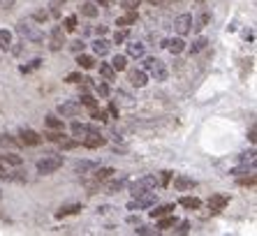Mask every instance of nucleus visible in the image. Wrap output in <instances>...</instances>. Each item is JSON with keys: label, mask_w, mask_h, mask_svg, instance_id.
Here are the masks:
<instances>
[{"label": "nucleus", "mask_w": 257, "mask_h": 236, "mask_svg": "<svg viewBox=\"0 0 257 236\" xmlns=\"http://www.w3.org/2000/svg\"><path fill=\"white\" fill-rule=\"evenodd\" d=\"M63 167V155H54L49 153L44 155L42 160H37V174H42V176H49V174H54Z\"/></svg>", "instance_id": "obj_1"}, {"label": "nucleus", "mask_w": 257, "mask_h": 236, "mask_svg": "<svg viewBox=\"0 0 257 236\" xmlns=\"http://www.w3.org/2000/svg\"><path fill=\"white\" fill-rule=\"evenodd\" d=\"M17 33L21 37H26L28 42H35V44H40V42H44V33L37 26H33L30 21H26V19H21L17 24Z\"/></svg>", "instance_id": "obj_2"}, {"label": "nucleus", "mask_w": 257, "mask_h": 236, "mask_svg": "<svg viewBox=\"0 0 257 236\" xmlns=\"http://www.w3.org/2000/svg\"><path fill=\"white\" fill-rule=\"evenodd\" d=\"M144 72H149L156 81H167V67L160 58H144Z\"/></svg>", "instance_id": "obj_3"}, {"label": "nucleus", "mask_w": 257, "mask_h": 236, "mask_svg": "<svg viewBox=\"0 0 257 236\" xmlns=\"http://www.w3.org/2000/svg\"><path fill=\"white\" fill-rule=\"evenodd\" d=\"M158 201V195L153 192V190H146V192H139V195H135V199L127 204V208L130 211H144V208H151L153 204Z\"/></svg>", "instance_id": "obj_4"}, {"label": "nucleus", "mask_w": 257, "mask_h": 236, "mask_svg": "<svg viewBox=\"0 0 257 236\" xmlns=\"http://www.w3.org/2000/svg\"><path fill=\"white\" fill-rule=\"evenodd\" d=\"M156 188H158V178L156 176H142V178H137L135 183H130L132 197L139 195V192H146V190H156Z\"/></svg>", "instance_id": "obj_5"}, {"label": "nucleus", "mask_w": 257, "mask_h": 236, "mask_svg": "<svg viewBox=\"0 0 257 236\" xmlns=\"http://www.w3.org/2000/svg\"><path fill=\"white\" fill-rule=\"evenodd\" d=\"M174 28H176V33H179L181 37L188 35L192 28V14H179V17L174 19Z\"/></svg>", "instance_id": "obj_6"}, {"label": "nucleus", "mask_w": 257, "mask_h": 236, "mask_svg": "<svg viewBox=\"0 0 257 236\" xmlns=\"http://www.w3.org/2000/svg\"><path fill=\"white\" fill-rule=\"evenodd\" d=\"M63 44H65V33H63V28H60V26H54V28H51L49 49H51V51H60V49H63Z\"/></svg>", "instance_id": "obj_7"}, {"label": "nucleus", "mask_w": 257, "mask_h": 236, "mask_svg": "<svg viewBox=\"0 0 257 236\" xmlns=\"http://www.w3.org/2000/svg\"><path fill=\"white\" fill-rule=\"evenodd\" d=\"M90 132H100V128H97V125H86V123H72V135L77 137L79 142H81V139H84L86 135H90Z\"/></svg>", "instance_id": "obj_8"}, {"label": "nucleus", "mask_w": 257, "mask_h": 236, "mask_svg": "<svg viewBox=\"0 0 257 236\" xmlns=\"http://www.w3.org/2000/svg\"><path fill=\"white\" fill-rule=\"evenodd\" d=\"M58 113L63 118H74L81 113V104H79V102H63V104L58 106Z\"/></svg>", "instance_id": "obj_9"}, {"label": "nucleus", "mask_w": 257, "mask_h": 236, "mask_svg": "<svg viewBox=\"0 0 257 236\" xmlns=\"http://www.w3.org/2000/svg\"><path fill=\"white\" fill-rule=\"evenodd\" d=\"M127 81H130L132 86H137V88H144V86L149 83V77H146L144 70H130L127 72Z\"/></svg>", "instance_id": "obj_10"}, {"label": "nucleus", "mask_w": 257, "mask_h": 236, "mask_svg": "<svg viewBox=\"0 0 257 236\" xmlns=\"http://www.w3.org/2000/svg\"><path fill=\"white\" fill-rule=\"evenodd\" d=\"M19 137H21V144H26V146H37V144L42 142V137L37 135L35 130H28V128H24V130L19 132Z\"/></svg>", "instance_id": "obj_11"}, {"label": "nucleus", "mask_w": 257, "mask_h": 236, "mask_svg": "<svg viewBox=\"0 0 257 236\" xmlns=\"http://www.w3.org/2000/svg\"><path fill=\"white\" fill-rule=\"evenodd\" d=\"M104 144H107V139H104L100 132H90V135L84 137V146L86 148H100V146H104Z\"/></svg>", "instance_id": "obj_12"}, {"label": "nucleus", "mask_w": 257, "mask_h": 236, "mask_svg": "<svg viewBox=\"0 0 257 236\" xmlns=\"http://www.w3.org/2000/svg\"><path fill=\"white\" fill-rule=\"evenodd\" d=\"M174 188L179 190V192L195 190V188H197V181H192V178H188V176H176V178H174Z\"/></svg>", "instance_id": "obj_13"}, {"label": "nucleus", "mask_w": 257, "mask_h": 236, "mask_svg": "<svg viewBox=\"0 0 257 236\" xmlns=\"http://www.w3.org/2000/svg\"><path fill=\"white\" fill-rule=\"evenodd\" d=\"M227 204H229V197H227V195H213V197L209 199V208H211L213 213L222 211V208L227 206Z\"/></svg>", "instance_id": "obj_14"}, {"label": "nucleus", "mask_w": 257, "mask_h": 236, "mask_svg": "<svg viewBox=\"0 0 257 236\" xmlns=\"http://www.w3.org/2000/svg\"><path fill=\"white\" fill-rule=\"evenodd\" d=\"M97 169V162H93V160H79V162H74V174H90V171Z\"/></svg>", "instance_id": "obj_15"}, {"label": "nucleus", "mask_w": 257, "mask_h": 236, "mask_svg": "<svg viewBox=\"0 0 257 236\" xmlns=\"http://www.w3.org/2000/svg\"><path fill=\"white\" fill-rule=\"evenodd\" d=\"M109 49H111V42L109 40H104V37H97L95 42H93V51H95V56H107L109 53Z\"/></svg>", "instance_id": "obj_16"}, {"label": "nucleus", "mask_w": 257, "mask_h": 236, "mask_svg": "<svg viewBox=\"0 0 257 236\" xmlns=\"http://www.w3.org/2000/svg\"><path fill=\"white\" fill-rule=\"evenodd\" d=\"M77 65L81 67V70H93V67H95V58L81 51V53H77Z\"/></svg>", "instance_id": "obj_17"}, {"label": "nucleus", "mask_w": 257, "mask_h": 236, "mask_svg": "<svg viewBox=\"0 0 257 236\" xmlns=\"http://www.w3.org/2000/svg\"><path fill=\"white\" fill-rule=\"evenodd\" d=\"M79 211H81V204H70V206H60L58 211H56V218L63 220V218H67V215H74V213H79Z\"/></svg>", "instance_id": "obj_18"}, {"label": "nucleus", "mask_w": 257, "mask_h": 236, "mask_svg": "<svg viewBox=\"0 0 257 236\" xmlns=\"http://www.w3.org/2000/svg\"><path fill=\"white\" fill-rule=\"evenodd\" d=\"M165 47H167L172 53H181L183 49H186V42L181 40V37H174V40H167V42H165Z\"/></svg>", "instance_id": "obj_19"}, {"label": "nucleus", "mask_w": 257, "mask_h": 236, "mask_svg": "<svg viewBox=\"0 0 257 236\" xmlns=\"http://www.w3.org/2000/svg\"><path fill=\"white\" fill-rule=\"evenodd\" d=\"M179 204H181L183 208H190V211H197V208L202 206V201H199L197 197H181Z\"/></svg>", "instance_id": "obj_20"}, {"label": "nucleus", "mask_w": 257, "mask_h": 236, "mask_svg": "<svg viewBox=\"0 0 257 236\" xmlns=\"http://www.w3.org/2000/svg\"><path fill=\"white\" fill-rule=\"evenodd\" d=\"M144 44H139V42H132V44H127V56L130 58H144Z\"/></svg>", "instance_id": "obj_21"}, {"label": "nucleus", "mask_w": 257, "mask_h": 236, "mask_svg": "<svg viewBox=\"0 0 257 236\" xmlns=\"http://www.w3.org/2000/svg\"><path fill=\"white\" fill-rule=\"evenodd\" d=\"M156 206V204H153ZM174 211V204H162V206H156L153 211L149 213L151 218H162V215H167V213H172Z\"/></svg>", "instance_id": "obj_22"}, {"label": "nucleus", "mask_w": 257, "mask_h": 236, "mask_svg": "<svg viewBox=\"0 0 257 236\" xmlns=\"http://www.w3.org/2000/svg\"><path fill=\"white\" fill-rule=\"evenodd\" d=\"M127 183V176H120V178H116V181H111V183L107 185V192L109 195H116V192H120L123 190V185Z\"/></svg>", "instance_id": "obj_23"}, {"label": "nucleus", "mask_w": 257, "mask_h": 236, "mask_svg": "<svg viewBox=\"0 0 257 236\" xmlns=\"http://www.w3.org/2000/svg\"><path fill=\"white\" fill-rule=\"evenodd\" d=\"M0 49H3V51L12 49V33L5 28H0Z\"/></svg>", "instance_id": "obj_24"}, {"label": "nucleus", "mask_w": 257, "mask_h": 236, "mask_svg": "<svg viewBox=\"0 0 257 236\" xmlns=\"http://www.w3.org/2000/svg\"><path fill=\"white\" fill-rule=\"evenodd\" d=\"M135 21H137V12H127V14H123V17L116 19V26H120V28H127V26L135 24Z\"/></svg>", "instance_id": "obj_25"}, {"label": "nucleus", "mask_w": 257, "mask_h": 236, "mask_svg": "<svg viewBox=\"0 0 257 236\" xmlns=\"http://www.w3.org/2000/svg\"><path fill=\"white\" fill-rule=\"evenodd\" d=\"M97 12H100V7H97L95 3H84V5H81V14L88 19H95Z\"/></svg>", "instance_id": "obj_26"}, {"label": "nucleus", "mask_w": 257, "mask_h": 236, "mask_svg": "<svg viewBox=\"0 0 257 236\" xmlns=\"http://www.w3.org/2000/svg\"><path fill=\"white\" fill-rule=\"evenodd\" d=\"M100 74L107 79V81H114L116 79V70L109 65V63H100Z\"/></svg>", "instance_id": "obj_27"}, {"label": "nucleus", "mask_w": 257, "mask_h": 236, "mask_svg": "<svg viewBox=\"0 0 257 236\" xmlns=\"http://www.w3.org/2000/svg\"><path fill=\"white\" fill-rule=\"evenodd\" d=\"M63 5H65V0H51V3H49V17L58 19L60 17V7Z\"/></svg>", "instance_id": "obj_28"}, {"label": "nucleus", "mask_w": 257, "mask_h": 236, "mask_svg": "<svg viewBox=\"0 0 257 236\" xmlns=\"http://www.w3.org/2000/svg\"><path fill=\"white\" fill-rule=\"evenodd\" d=\"M111 67H114L116 72H120V70H125L127 67V56H114V58H111Z\"/></svg>", "instance_id": "obj_29"}, {"label": "nucleus", "mask_w": 257, "mask_h": 236, "mask_svg": "<svg viewBox=\"0 0 257 236\" xmlns=\"http://www.w3.org/2000/svg\"><path fill=\"white\" fill-rule=\"evenodd\" d=\"M174 224H176V218H174V215H162L160 218V222H158V229H172Z\"/></svg>", "instance_id": "obj_30"}, {"label": "nucleus", "mask_w": 257, "mask_h": 236, "mask_svg": "<svg viewBox=\"0 0 257 236\" xmlns=\"http://www.w3.org/2000/svg\"><path fill=\"white\" fill-rule=\"evenodd\" d=\"M206 44H209V40L206 37H197V40L190 44V53H199V51H204L206 49Z\"/></svg>", "instance_id": "obj_31"}, {"label": "nucleus", "mask_w": 257, "mask_h": 236, "mask_svg": "<svg viewBox=\"0 0 257 236\" xmlns=\"http://www.w3.org/2000/svg\"><path fill=\"white\" fill-rule=\"evenodd\" d=\"M90 118H93V121H97V123H107V121H109L107 111H102V109H97V106H93V109H90Z\"/></svg>", "instance_id": "obj_32"}, {"label": "nucleus", "mask_w": 257, "mask_h": 236, "mask_svg": "<svg viewBox=\"0 0 257 236\" xmlns=\"http://www.w3.org/2000/svg\"><path fill=\"white\" fill-rule=\"evenodd\" d=\"M21 142H17V139H12L10 135H0V146L3 148H17Z\"/></svg>", "instance_id": "obj_33"}, {"label": "nucleus", "mask_w": 257, "mask_h": 236, "mask_svg": "<svg viewBox=\"0 0 257 236\" xmlns=\"http://www.w3.org/2000/svg\"><path fill=\"white\" fill-rule=\"evenodd\" d=\"M0 162H3V165L19 167V165H21V162H24V160L19 158V155H0Z\"/></svg>", "instance_id": "obj_34"}, {"label": "nucleus", "mask_w": 257, "mask_h": 236, "mask_svg": "<svg viewBox=\"0 0 257 236\" xmlns=\"http://www.w3.org/2000/svg\"><path fill=\"white\" fill-rule=\"evenodd\" d=\"M44 123H47V128H51V130H63V121L56 116H47L44 118Z\"/></svg>", "instance_id": "obj_35"}, {"label": "nucleus", "mask_w": 257, "mask_h": 236, "mask_svg": "<svg viewBox=\"0 0 257 236\" xmlns=\"http://www.w3.org/2000/svg\"><path fill=\"white\" fill-rule=\"evenodd\" d=\"M63 26H65V33H74V30H77V17L70 14V17L63 21Z\"/></svg>", "instance_id": "obj_36"}, {"label": "nucleus", "mask_w": 257, "mask_h": 236, "mask_svg": "<svg viewBox=\"0 0 257 236\" xmlns=\"http://www.w3.org/2000/svg\"><path fill=\"white\" fill-rule=\"evenodd\" d=\"M79 144H81L79 139H65V137L60 139V148H63V151H72V148H77Z\"/></svg>", "instance_id": "obj_37"}, {"label": "nucleus", "mask_w": 257, "mask_h": 236, "mask_svg": "<svg viewBox=\"0 0 257 236\" xmlns=\"http://www.w3.org/2000/svg\"><path fill=\"white\" fill-rule=\"evenodd\" d=\"M42 65V60L40 58H35L33 60V63H30V65H21L19 67V72H21V74H28V72H33V70H37V67Z\"/></svg>", "instance_id": "obj_38"}, {"label": "nucleus", "mask_w": 257, "mask_h": 236, "mask_svg": "<svg viewBox=\"0 0 257 236\" xmlns=\"http://www.w3.org/2000/svg\"><path fill=\"white\" fill-rule=\"evenodd\" d=\"M111 174H116V171L111 169V167H102V169H97L95 178H97V181H104V178H109V176H111Z\"/></svg>", "instance_id": "obj_39"}, {"label": "nucleus", "mask_w": 257, "mask_h": 236, "mask_svg": "<svg viewBox=\"0 0 257 236\" xmlns=\"http://www.w3.org/2000/svg\"><path fill=\"white\" fill-rule=\"evenodd\" d=\"M125 40H127V28L116 30V35H114V44H123Z\"/></svg>", "instance_id": "obj_40"}, {"label": "nucleus", "mask_w": 257, "mask_h": 236, "mask_svg": "<svg viewBox=\"0 0 257 236\" xmlns=\"http://www.w3.org/2000/svg\"><path fill=\"white\" fill-rule=\"evenodd\" d=\"M70 49H72L74 53H81V51L86 49V42H84V40H74V42L70 44Z\"/></svg>", "instance_id": "obj_41"}, {"label": "nucleus", "mask_w": 257, "mask_h": 236, "mask_svg": "<svg viewBox=\"0 0 257 236\" xmlns=\"http://www.w3.org/2000/svg\"><path fill=\"white\" fill-rule=\"evenodd\" d=\"M67 83H81L84 81V77H81V72H72V74H67L65 77Z\"/></svg>", "instance_id": "obj_42"}, {"label": "nucleus", "mask_w": 257, "mask_h": 236, "mask_svg": "<svg viewBox=\"0 0 257 236\" xmlns=\"http://www.w3.org/2000/svg\"><path fill=\"white\" fill-rule=\"evenodd\" d=\"M120 7H125L127 12H135V10L139 7V0H123V3H120Z\"/></svg>", "instance_id": "obj_43"}, {"label": "nucleus", "mask_w": 257, "mask_h": 236, "mask_svg": "<svg viewBox=\"0 0 257 236\" xmlns=\"http://www.w3.org/2000/svg\"><path fill=\"white\" fill-rule=\"evenodd\" d=\"M79 104H84V106H88V109H93V106H97V102L90 97V95H81V102Z\"/></svg>", "instance_id": "obj_44"}, {"label": "nucleus", "mask_w": 257, "mask_h": 236, "mask_svg": "<svg viewBox=\"0 0 257 236\" xmlns=\"http://www.w3.org/2000/svg\"><path fill=\"white\" fill-rule=\"evenodd\" d=\"M63 137H65V135H63V130H54V132H49V135H47V139H49V142H60Z\"/></svg>", "instance_id": "obj_45"}, {"label": "nucleus", "mask_w": 257, "mask_h": 236, "mask_svg": "<svg viewBox=\"0 0 257 236\" xmlns=\"http://www.w3.org/2000/svg\"><path fill=\"white\" fill-rule=\"evenodd\" d=\"M95 90L102 95V97H107V95H109V86H107V83H95Z\"/></svg>", "instance_id": "obj_46"}, {"label": "nucleus", "mask_w": 257, "mask_h": 236, "mask_svg": "<svg viewBox=\"0 0 257 236\" xmlns=\"http://www.w3.org/2000/svg\"><path fill=\"white\" fill-rule=\"evenodd\" d=\"M206 24H209V14L204 12L202 17H199V21H197V26H195V28H197V30H202V28H204V26H206Z\"/></svg>", "instance_id": "obj_47"}, {"label": "nucleus", "mask_w": 257, "mask_h": 236, "mask_svg": "<svg viewBox=\"0 0 257 236\" xmlns=\"http://www.w3.org/2000/svg\"><path fill=\"white\" fill-rule=\"evenodd\" d=\"M188 229H190V222H188V220H183V222L179 224V229H176V234H188Z\"/></svg>", "instance_id": "obj_48"}, {"label": "nucleus", "mask_w": 257, "mask_h": 236, "mask_svg": "<svg viewBox=\"0 0 257 236\" xmlns=\"http://www.w3.org/2000/svg\"><path fill=\"white\" fill-rule=\"evenodd\" d=\"M135 234H153V229H151V227H146V224H139L137 229H135Z\"/></svg>", "instance_id": "obj_49"}, {"label": "nucleus", "mask_w": 257, "mask_h": 236, "mask_svg": "<svg viewBox=\"0 0 257 236\" xmlns=\"http://www.w3.org/2000/svg\"><path fill=\"white\" fill-rule=\"evenodd\" d=\"M169 178H172V171H162V176H160V185H167V183H169Z\"/></svg>", "instance_id": "obj_50"}, {"label": "nucleus", "mask_w": 257, "mask_h": 236, "mask_svg": "<svg viewBox=\"0 0 257 236\" xmlns=\"http://www.w3.org/2000/svg\"><path fill=\"white\" fill-rule=\"evenodd\" d=\"M33 19H35V21H47L49 12H35V14H33Z\"/></svg>", "instance_id": "obj_51"}, {"label": "nucleus", "mask_w": 257, "mask_h": 236, "mask_svg": "<svg viewBox=\"0 0 257 236\" xmlns=\"http://www.w3.org/2000/svg\"><path fill=\"white\" fill-rule=\"evenodd\" d=\"M109 113H111V116H114V118H118V106H116L114 102L109 104Z\"/></svg>", "instance_id": "obj_52"}, {"label": "nucleus", "mask_w": 257, "mask_h": 236, "mask_svg": "<svg viewBox=\"0 0 257 236\" xmlns=\"http://www.w3.org/2000/svg\"><path fill=\"white\" fill-rule=\"evenodd\" d=\"M95 33H97V35H100V37H104V35H107V26H97V28H95Z\"/></svg>", "instance_id": "obj_53"}, {"label": "nucleus", "mask_w": 257, "mask_h": 236, "mask_svg": "<svg viewBox=\"0 0 257 236\" xmlns=\"http://www.w3.org/2000/svg\"><path fill=\"white\" fill-rule=\"evenodd\" d=\"M239 183H241V185H252V183H255V176H250V178H241Z\"/></svg>", "instance_id": "obj_54"}, {"label": "nucleus", "mask_w": 257, "mask_h": 236, "mask_svg": "<svg viewBox=\"0 0 257 236\" xmlns=\"http://www.w3.org/2000/svg\"><path fill=\"white\" fill-rule=\"evenodd\" d=\"M114 3V0H95V5H100V7H109Z\"/></svg>", "instance_id": "obj_55"}, {"label": "nucleus", "mask_w": 257, "mask_h": 236, "mask_svg": "<svg viewBox=\"0 0 257 236\" xmlns=\"http://www.w3.org/2000/svg\"><path fill=\"white\" fill-rule=\"evenodd\" d=\"M146 3H149V5H156V7H162V5H165V0H146Z\"/></svg>", "instance_id": "obj_56"}, {"label": "nucleus", "mask_w": 257, "mask_h": 236, "mask_svg": "<svg viewBox=\"0 0 257 236\" xmlns=\"http://www.w3.org/2000/svg\"><path fill=\"white\" fill-rule=\"evenodd\" d=\"M127 222H130V224H139V218H137V215H130V218H127Z\"/></svg>", "instance_id": "obj_57"}, {"label": "nucleus", "mask_w": 257, "mask_h": 236, "mask_svg": "<svg viewBox=\"0 0 257 236\" xmlns=\"http://www.w3.org/2000/svg\"><path fill=\"white\" fill-rule=\"evenodd\" d=\"M3 167H5V165H3V162H0V171H3Z\"/></svg>", "instance_id": "obj_58"}, {"label": "nucleus", "mask_w": 257, "mask_h": 236, "mask_svg": "<svg viewBox=\"0 0 257 236\" xmlns=\"http://www.w3.org/2000/svg\"><path fill=\"white\" fill-rule=\"evenodd\" d=\"M0 197H3V192H0Z\"/></svg>", "instance_id": "obj_59"}]
</instances>
